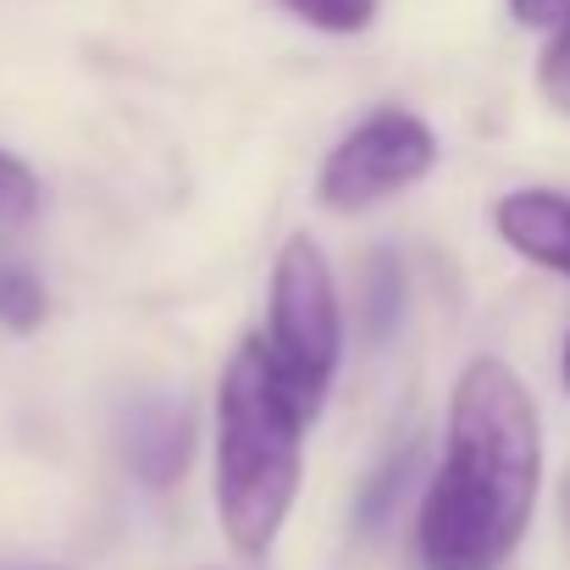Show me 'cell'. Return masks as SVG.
<instances>
[{
    "mask_svg": "<svg viewBox=\"0 0 570 570\" xmlns=\"http://www.w3.org/2000/svg\"><path fill=\"white\" fill-rule=\"evenodd\" d=\"M543 488V421L532 387L476 355L449 399V449L426 488L415 549L426 570H499L527 538Z\"/></svg>",
    "mask_w": 570,
    "mask_h": 570,
    "instance_id": "1",
    "label": "cell"
},
{
    "mask_svg": "<svg viewBox=\"0 0 570 570\" xmlns=\"http://www.w3.org/2000/svg\"><path fill=\"white\" fill-rule=\"evenodd\" d=\"M305 410L277 377L261 338H244L216 382V515L233 554L261 560L294 499H299V443Z\"/></svg>",
    "mask_w": 570,
    "mask_h": 570,
    "instance_id": "2",
    "label": "cell"
},
{
    "mask_svg": "<svg viewBox=\"0 0 570 570\" xmlns=\"http://www.w3.org/2000/svg\"><path fill=\"white\" fill-rule=\"evenodd\" d=\"M277 377L299 399L305 415L322 410L338 372V294L333 266L311 233H294L272 266V333L261 338Z\"/></svg>",
    "mask_w": 570,
    "mask_h": 570,
    "instance_id": "3",
    "label": "cell"
},
{
    "mask_svg": "<svg viewBox=\"0 0 570 570\" xmlns=\"http://www.w3.org/2000/svg\"><path fill=\"white\" fill-rule=\"evenodd\" d=\"M432 161H438V134L421 117H410V111H372L322 161L316 199L327 210H366V205H377L387 194L410 189L415 178H426Z\"/></svg>",
    "mask_w": 570,
    "mask_h": 570,
    "instance_id": "4",
    "label": "cell"
},
{
    "mask_svg": "<svg viewBox=\"0 0 570 570\" xmlns=\"http://www.w3.org/2000/svg\"><path fill=\"white\" fill-rule=\"evenodd\" d=\"M117 443L122 460L139 482L150 488H173L189 471L194 454V415L178 399H134L117 421Z\"/></svg>",
    "mask_w": 570,
    "mask_h": 570,
    "instance_id": "5",
    "label": "cell"
},
{
    "mask_svg": "<svg viewBox=\"0 0 570 570\" xmlns=\"http://www.w3.org/2000/svg\"><path fill=\"white\" fill-rule=\"evenodd\" d=\"M493 227H499V238L515 255H527V261L570 277V199L566 194H549V189L504 194L493 205Z\"/></svg>",
    "mask_w": 570,
    "mask_h": 570,
    "instance_id": "6",
    "label": "cell"
},
{
    "mask_svg": "<svg viewBox=\"0 0 570 570\" xmlns=\"http://www.w3.org/2000/svg\"><path fill=\"white\" fill-rule=\"evenodd\" d=\"M410 471H415V443H399L377 471H372V482H366V493H361V510H355V532H361V538L387 527V515H393V504H399Z\"/></svg>",
    "mask_w": 570,
    "mask_h": 570,
    "instance_id": "7",
    "label": "cell"
},
{
    "mask_svg": "<svg viewBox=\"0 0 570 570\" xmlns=\"http://www.w3.org/2000/svg\"><path fill=\"white\" fill-rule=\"evenodd\" d=\"M404 316V272H399V255L393 249H372L366 261V327H372V344H382Z\"/></svg>",
    "mask_w": 570,
    "mask_h": 570,
    "instance_id": "8",
    "label": "cell"
},
{
    "mask_svg": "<svg viewBox=\"0 0 570 570\" xmlns=\"http://www.w3.org/2000/svg\"><path fill=\"white\" fill-rule=\"evenodd\" d=\"M50 299L28 266H0V327L6 333H33L45 322Z\"/></svg>",
    "mask_w": 570,
    "mask_h": 570,
    "instance_id": "9",
    "label": "cell"
},
{
    "mask_svg": "<svg viewBox=\"0 0 570 570\" xmlns=\"http://www.w3.org/2000/svg\"><path fill=\"white\" fill-rule=\"evenodd\" d=\"M299 22L322 28V33H361L377 17V0H283Z\"/></svg>",
    "mask_w": 570,
    "mask_h": 570,
    "instance_id": "10",
    "label": "cell"
},
{
    "mask_svg": "<svg viewBox=\"0 0 570 570\" xmlns=\"http://www.w3.org/2000/svg\"><path fill=\"white\" fill-rule=\"evenodd\" d=\"M33 210H39V178L11 150H0V227H22L33 222Z\"/></svg>",
    "mask_w": 570,
    "mask_h": 570,
    "instance_id": "11",
    "label": "cell"
},
{
    "mask_svg": "<svg viewBox=\"0 0 570 570\" xmlns=\"http://www.w3.org/2000/svg\"><path fill=\"white\" fill-rule=\"evenodd\" d=\"M538 83H543V95L570 117V22L554 33V45L543 50V61H538Z\"/></svg>",
    "mask_w": 570,
    "mask_h": 570,
    "instance_id": "12",
    "label": "cell"
},
{
    "mask_svg": "<svg viewBox=\"0 0 570 570\" xmlns=\"http://www.w3.org/2000/svg\"><path fill=\"white\" fill-rule=\"evenodd\" d=\"M510 17L521 28H566L570 0H510Z\"/></svg>",
    "mask_w": 570,
    "mask_h": 570,
    "instance_id": "13",
    "label": "cell"
},
{
    "mask_svg": "<svg viewBox=\"0 0 570 570\" xmlns=\"http://www.w3.org/2000/svg\"><path fill=\"white\" fill-rule=\"evenodd\" d=\"M566 387H570V338H566Z\"/></svg>",
    "mask_w": 570,
    "mask_h": 570,
    "instance_id": "14",
    "label": "cell"
}]
</instances>
